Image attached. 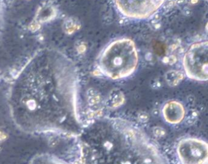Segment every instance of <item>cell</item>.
Returning <instances> with one entry per match:
<instances>
[{"label":"cell","instance_id":"3957f363","mask_svg":"<svg viewBox=\"0 0 208 164\" xmlns=\"http://www.w3.org/2000/svg\"><path fill=\"white\" fill-rule=\"evenodd\" d=\"M165 0H114L117 9L124 17L134 19L147 18L162 6Z\"/></svg>","mask_w":208,"mask_h":164},{"label":"cell","instance_id":"7a4b0ae2","mask_svg":"<svg viewBox=\"0 0 208 164\" xmlns=\"http://www.w3.org/2000/svg\"><path fill=\"white\" fill-rule=\"evenodd\" d=\"M207 41L202 40L192 44L185 52L183 67L189 78L205 81L207 79Z\"/></svg>","mask_w":208,"mask_h":164},{"label":"cell","instance_id":"6da1fadb","mask_svg":"<svg viewBox=\"0 0 208 164\" xmlns=\"http://www.w3.org/2000/svg\"><path fill=\"white\" fill-rule=\"evenodd\" d=\"M139 56L133 41L123 38L113 41L101 53L98 66L102 74L112 79L131 75L137 68Z\"/></svg>","mask_w":208,"mask_h":164},{"label":"cell","instance_id":"277c9868","mask_svg":"<svg viewBox=\"0 0 208 164\" xmlns=\"http://www.w3.org/2000/svg\"><path fill=\"white\" fill-rule=\"evenodd\" d=\"M178 153L182 164H204L207 162V145L198 140L187 139L181 141Z\"/></svg>","mask_w":208,"mask_h":164},{"label":"cell","instance_id":"5b68a950","mask_svg":"<svg viewBox=\"0 0 208 164\" xmlns=\"http://www.w3.org/2000/svg\"><path fill=\"white\" fill-rule=\"evenodd\" d=\"M165 119L172 124L181 122L184 116V109L179 102L172 101L166 104L163 109Z\"/></svg>","mask_w":208,"mask_h":164}]
</instances>
